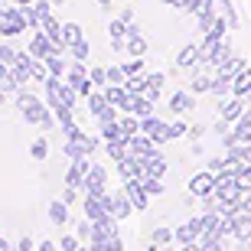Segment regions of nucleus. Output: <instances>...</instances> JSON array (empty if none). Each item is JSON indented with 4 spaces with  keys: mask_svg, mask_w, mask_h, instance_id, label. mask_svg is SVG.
I'll use <instances>...</instances> for the list:
<instances>
[{
    "mask_svg": "<svg viewBox=\"0 0 251 251\" xmlns=\"http://www.w3.org/2000/svg\"><path fill=\"white\" fill-rule=\"evenodd\" d=\"M202 251H222V242H199Z\"/></svg>",
    "mask_w": 251,
    "mask_h": 251,
    "instance_id": "8fccbe9b",
    "label": "nucleus"
},
{
    "mask_svg": "<svg viewBox=\"0 0 251 251\" xmlns=\"http://www.w3.org/2000/svg\"><path fill=\"white\" fill-rule=\"evenodd\" d=\"M0 88H3L7 95H13V92H20V88H23V85L17 82V75L10 72V65L3 62V59H0Z\"/></svg>",
    "mask_w": 251,
    "mask_h": 251,
    "instance_id": "393cba45",
    "label": "nucleus"
},
{
    "mask_svg": "<svg viewBox=\"0 0 251 251\" xmlns=\"http://www.w3.org/2000/svg\"><path fill=\"white\" fill-rule=\"evenodd\" d=\"M85 101H88V111H92L95 118H101V114L108 111V104H111V101H108V95H104V88H101V92H92Z\"/></svg>",
    "mask_w": 251,
    "mask_h": 251,
    "instance_id": "bb28decb",
    "label": "nucleus"
},
{
    "mask_svg": "<svg viewBox=\"0 0 251 251\" xmlns=\"http://www.w3.org/2000/svg\"><path fill=\"white\" fill-rule=\"evenodd\" d=\"M78 248H82L78 235H62V251H78Z\"/></svg>",
    "mask_w": 251,
    "mask_h": 251,
    "instance_id": "a18cd8bd",
    "label": "nucleus"
},
{
    "mask_svg": "<svg viewBox=\"0 0 251 251\" xmlns=\"http://www.w3.org/2000/svg\"><path fill=\"white\" fill-rule=\"evenodd\" d=\"M127 52L130 56H147V39L140 36V26L127 23Z\"/></svg>",
    "mask_w": 251,
    "mask_h": 251,
    "instance_id": "2eb2a0df",
    "label": "nucleus"
},
{
    "mask_svg": "<svg viewBox=\"0 0 251 251\" xmlns=\"http://www.w3.org/2000/svg\"><path fill=\"white\" fill-rule=\"evenodd\" d=\"M127 153H134V157H150V153H157V140L150 137V134H144V130H137V134L127 137Z\"/></svg>",
    "mask_w": 251,
    "mask_h": 251,
    "instance_id": "1a4fd4ad",
    "label": "nucleus"
},
{
    "mask_svg": "<svg viewBox=\"0 0 251 251\" xmlns=\"http://www.w3.org/2000/svg\"><path fill=\"white\" fill-rule=\"evenodd\" d=\"M62 39H65V46L72 49L75 43H82V39H85V33H82L78 23H62Z\"/></svg>",
    "mask_w": 251,
    "mask_h": 251,
    "instance_id": "2f4dec72",
    "label": "nucleus"
},
{
    "mask_svg": "<svg viewBox=\"0 0 251 251\" xmlns=\"http://www.w3.org/2000/svg\"><path fill=\"white\" fill-rule=\"evenodd\" d=\"M17 7H29V3H36V0H13Z\"/></svg>",
    "mask_w": 251,
    "mask_h": 251,
    "instance_id": "4d7b16f0",
    "label": "nucleus"
},
{
    "mask_svg": "<svg viewBox=\"0 0 251 251\" xmlns=\"http://www.w3.org/2000/svg\"><path fill=\"white\" fill-rule=\"evenodd\" d=\"M144 186H147L150 196H163V193H167V189H163V183H160L157 176H144Z\"/></svg>",
    "mask_w": 251,
    "mask_h": 251,
    "instance_id": "37998d69",
    "label": "nucleus"
},
{
    "mask_svg": "<svg viewBox=\"0 0 251 251\" xmlns=\"http://www.w3.org/2000/svg\"><path fill=\"white\" fill-rule=\"evenodd\" d=\"M124 88H127L130 95H147V75L137 72V75H127V82H124Z\"/></svg>",
    "mask_w": 251,
    "mask_h": 251,
    "instance_id": "72a5a7b5",
    "label": "nucleus"
},
{
    "mask_svg": "<svg viewBox=\"0 0 251 251\" xmlns=\"http://www.w3.org/2000/svg\"><path fill=\"white\" fill-rule=\"evenodd\" d=\"M104 150H108V157H111L114 163H121V160L127 157V144H124V140H104Z\"/></svg>",
    "mask_w": 251,
    "mask_h": 251,
    "instance_id": "f704fd0d",
    "label": "nucleus"
},
{
    "mask_svg": "<svg viewBox=\"0 0 251 251\" xmlns=\"http://www.w3.org/2000/svg\"><path fill=\"white\" fill-rule=\"evenodd\" d=\"M92 82H95V88H108V69H92Z\"/></svg>",
    "mask_w": 251,
    "mask_h": 251,
    "instance_id": "c03bdc74",
    "label": "nucleus"
},
{
    "mask_svg": "<svg viewBox=\"0 0 251 251\" xmlns=\"http://www.w3.org/2000/svg\"><path fill=\"white\" fill-rule=\"evenodd\" d=\"M82 209H85V219H92V222H104V219L111 215V212H108V205H104L98 196H85Z\"/></svg>",
    "mask_w": 251,
    "mask_h": 251,
    "instance_id": "f8f14e48",
    "label": "nucleus"
},
{
    "mask_svg": "<svg viewBox=\"0 0 251 251\" xmlns=\"http://www.w3.org/2000/svg\"><path fill=\"white\" fill-rule=\"evenodd\" d=\"M62 3H65V0H52V7H62Z\"/></svg>",
    "mask_w": 251,
    "mask_h": 251,
    "instance_id": "680f3d73",
    "label": "nucleus"
},
{
    "mask_svg": "<svg viewBox=\"0 0 251 251\" xmlns=\"http://www.w3.org/2000/svg\"><path fill=\"white\" fill-rule=\"evenodd\" d=\"M0 104H7V92L3 88H0Z\"/></svg>",
    "mask_w": 251,
    "mask_h": 251,
    "instance_id": "bf43d9fd",
    "label": "nucleus"
},
{
    "mask_svg": "<svg viewBox=\"0 0 251 251\" xmlns=\"http://www.w3.org/2000/svg\"><path fill=\"white\" fill-rule=\"evenodd\" d=\"M235 140H245V144H251V114L245 111L242 118H238V121H235Z\"/></svg>",
    "mask_w": 251,
    "mask_h": 251,
    "instance_id": "7c9ffc66",
    "label": "nucleus"
},
{
    "mask_svg": "<svg viewBox=\"0 0 251 251\" xmlns=\"http://www.w3.org/2000/svg\"><path fill=\"white\" fill-rule=\"evenodd\" d=\"M248 235H251V212L238 209V212L232 215V238L242 242V238H248Z\"/></svg>",
    "mask_w": 251,
    "mask_h": 251,
    "instance_id": "4468645a",
    "label": "nucleus"
},
{
    "mask_svg": "<svg viewBox=\"0 0 251 251\" xmlns=\"http://www.w3.org/2000/svg\"><path fill=\"white\" fill-rule=\"evenodd\" d=\"M179 7L186 10V13H193V17H202V13L215 10V0H183Z\"/></svg>",
    "mask_w": 251,
    "mask_h": 251,
    "instance_id": "cd10ccee",
    "label": "nucleus"
},
{
    "mask_svg": "<svg viewBox=\"0 0 251 251\" xmlns=\"http://www.w3.org/2000/svg\"><path fill=\"white\" fill-rule=\"evenodd\" d=\"M104 95H108V101H111V104H118L121 111H127V104H130V92L124 88V85H108V88H104Z\"/></svg>",
    "mask_w": 251,
    "mask_h": 251,
    "instance_id": "412c9836",
    "label": "nucleus"
},
{
    "mask_svg": "<svg viewBox=\"0 0 251 251\" xmlns=\"http://www.w3.org/2000/svg\"><path fill=\"white\" fill-rule=\"evenodd\" d=\"M130 209H134V202H130V196L124 193V189H114V205H111V212L118 215V219H127Z\"/></svg>",
    "mask_w": 251,
    "mask_h": 251,
    "instance_id": "b1692460",
    "label": "nucleus"
},
{
    "mask_svg": "<svg viewBox=\"0 0 251 251\" xmlns=\"http://www.w3.org/2000/svg\"><path fill=\"white\" fill-rule=\"evenodd\" d=\"M215 7H219V17H225V23H228V26H238V17H235V10H232V3H228V0H215Z\"/></svg>",
    "mask_w": 251,
    "mask_h": 251,
    "instance_id": "4c0bfd02",
    "label": "nucleus"
},
{
    "mask_svg": "<svg viewBox=\"0 0 251 251\" xmlns=\"http://www.w3.org/2000/svg\"><path fill=\"white\" fill-rule=\"evenodd\" d=\"M108 39H111V46H114V49L127 46V23H124L121 17L111 20V26H108Z\"/></svg>",
    "mask_w": 251,
    "mask_h": 251,
    "instance_id": "a211bd4d",
    "label": "nucleus"
},
{
    "mask_svg": "<svg viewBox=\"0 0 251 251\" xmlns=\"http://www.w3.org/2000/svg\"><path fill=\"white\" fill-rule=\"evenodd\" d=\"M170 242H176V235L170 232V228H157V232L150 235V248H153V251H160V248H167Z\"/></svg>",
    "mask_w": 251,
    "mask_h": 251,
    "instance_id": "473e14b6",
    "label": "nucleus"
},
{
    "mask_svg": "<svg viewBox=\"0 0 251 251\" xmlns=\"http://www.w3.org/2000/svg\"><path fill=\"white\" fill-rule=\"evenodd\" d=\"M124 193L130 196L134 209H140V212L150 205V193H147V186H144V179H140V176L137 179H124Z\"/></svg>",
    "mask_w": 251,
    "mask_h": 251,
    "instance_id": "9d476101",
    "label": "nucleus"
},
{
    "mask_svg": "<svg viewBox=\"0 0 251 251\" xmlns=\"http://www.w3.org/2000/svg\"><path fill=\"white\" fill-rule=\"evenodd\" d=\"M43 62L49 65V75H59V78H65V75H69V62H65V52H52V56H46Z\"/></svg>",
    "mask_w": 251,
    "mask_h": 251,
    "instance_id": "a878e982",
    "label": "nucleus"
},
{
    "mask_svg": "<svg viewBox=\"0 0 251 251\" xmlns=\"http://www.w3.org/2000/svg\"><path fill=\"white\" fill-rule=\"evenodd\" d=\"M65 82L72 85V88L82 95V98H88V95L95 92L92 72H85V62H75V59H72V65H69V75H65Z\"/></svg>",
    "mask_w": 251,
    "mask_h": 251,
    "instance_id": "20e7f679",
    "label": "nucleus"
},
{
    "mask_svg": "<svg viewBox=\"0 0 251 251\" xmlns=\"http://www.w3.org/2000/svg\"><path fill=\"white\" fill-rule=\"evenodd\" d=\"M29 153H33L36 163H43V160L49 157V140L46 137H36V140H33V147H29Z\"/></svg>",
    "mask_w": 251,
    "mask_h": 251,
    "instance_id": "e433bc0d",
    "label": "nucleus"
},
{
    "mask_svg": "<svg viewBox=\"0 0 251 251\" xmlns=\"http://www.w3.org/2000/svg\"><path fill=\"white\" fill-rule=\"evenodd\" d=\"M193 104H196V95H193V92H176V95H170V111H173V114L193 111Z\"/></svg>",
    "mask_w": 251,
    "mask_h": 251,
    "instance_id": "dca6fc26",
    "label": "nucleus"
},
{
    "mask_svg": "<svg viewBox=\"0 0 251 251\" xmlns=\"http://www.w3.org/2000/svg\"><path fill=\"white\" fill-rule=\"evenodd\" d=\"M0 251H10V242L3 238V235H0Z\"/></svg>",
    "mask_w": 251,
    "mask_h": 251,
    "instance_id": "6e6d98bb",
    "label": "nucleus"
},
{
    "mask_svg": "<svg viewBox=\"0 0 251 251\" xmlns=\"http://www.w3.org/2000/svg\"><path fill=\"white\" fill-rule=\"evenodd\" d=\"M179 251H202V245H199V242H189V245H179Z\"/></svg>",
    "mask_w": 251,
    "mask_h": 251,
    "instance_id": "3c124183",
    "label": "nucleus"
},
{
    "mask_svg": "<svg viewBox=\"0 0 251 251\" xmlns=\"http://www.w3.org/2000/svg\"><path fill=\"white\" fill-rule=\"evenodd\" d=\"M193 65H199V46H196V43H189V46L179 49L176 69H193Z\"/></svg>",
    "mask_w": 251,
    "mask_h": 251,
    "instance_id": "4be33fe9",
    "label": "nucleus"
},
{
    "mask_svg": "<svg viewBox=\"0 0 251 251\" xmlns=\"http://www.w3.org/2000/svg\"><path fill=\"white\" fill-rule=\"evenodd\" d=\"M98 3H101V7H111V3H114V0H98Z\"/></svg>",
    "mask_w": 251,
    "mask_h": 251,
    "instance_id": "052dcab7",
    "label": "nucleus"
},
{
    "mask_svg": "<svg viewBox=\"0 0 251 251\" xmlns=\"http://www.w3.org/2000/svg\"><path fill=\"white\" fill-rule=\"evenodd\" d=\"M232 95H238V98H248L251 95V65H245L242 72L232 78Z\"/></svg>",
    "mask_w": 251,
    "mask_h": 251,
    "instance_id": "6ab92c4d",
    "label": "nucleus"
},
{
    "mask_svg": "<svg viewBox=\"0 0 251 251\" xmlns=\"http://www.w3.org/2000/svg\"><path fill=\"white\" fill-rule=\"evenodd\" d=\"M17 251H33V238H20V242H17Z\"/></svg>",
    "mask_w": 251,
    "mask_h": 251,
    "instance_id": "09e8293b",
    "label": "nucleus"
},
{
    "mask_svg": "<svg viewBox=\"0 0 251 251\" xmlns=\"http://www.w3.org/2000/svg\"><path fill=\"white\" fill-rule=\"evenodd\" d=\"M140 130H144V134H150V137L157 140V144H167V140L179 137V134H186V124H183V121H176V124H163V121H157V118L150 114V118H140Z\"/></svg>",
    "mask_w": 251,
    "mask_h": 251,
    "instance_id": "f03ea898",
    "label": "nucleus"
},
{
    "mask_svg": "<svg viewBox=\"0 0 251 251\" xmlns=\"http://www.w3.org/2000/svg\"><path fill=\"white\" fill-rule=\"evenodd\" d=\"M232 92V78L228 75H222V72H215V78H212V95L215 98H222V95H228Z\"/></svg>",
    "mask_w": 251,
    "mask_h": 251,
    "instance_id": "c9c22d12",
    "label": "nucleus"
},
{
    "mask_svg": "<svg viewBox=\"0 0 251 251\" xmlns=\"http://www.w3.org/2000/svg\"><path fill=\"white\" fill-rule=\"evenodd\" d=\"M124 72H127V75H137V72H144V56H134L127 65H124Z\"/></svg>",
    "mask_w": 251,
    "mask_h": 251,
    "instance_id": "de8ad7c7",
    "label": "nucleus"
},
{
    "mask_svg": "<svg viewBox=\"0 0 251 251\" xmlns=\"http://www.w3.org/2000/svg\"><path fill=\"white\" fill-rule=\"evenodd\" d=\"M17 52H20V49L7 46V43H3V46H0V59H3V62H7V65H13V62H17Z\"/></svg>",
    "mask_w": 251,
    "mask_h": 251,
    "instance_id": "49530a36",
    "label": "nucleus"
},
{
    "mask_svg": "<svg viewBox=\"0 0 251 251\" xmlns=\"http://www.w3.org/2000/svg\"><path fill=\"white\" fill-rule=\"evenodd\" d=\"M189 193H193V199H209V196H215V173L212 170L196 173V176L189 179Z\"/></svg>",
    "mask_w": 251,
    "mask_h": 251,
    "instance_id": "0eeeda50",
    "label": "nucleus"
},
{
    "mask_svg": "<svg viewBox=\"0 0 251 251\" xmlns=\"http://www.w3.org/2000/svg\"><path fill=\"white\" fill-rule=\"evenodd\" d=\"M69 52H72L75 62H88V43H85V39H82V43H75V46L69 49Z\"/></svg>",
    "mask_w": 251,
    "mask_h": 251,
    "instance_id": "79ce46f5",
    "label": "nucleus"
},
{
    "mask_svg": "<svg viewBox=\"0 0 251 251\" xmlns=\"http://www.w3.org/2000/svg\"><path fill=\"white\" fill-rule=\"evenodd\" d=\"M245 111H248V101L235 95L232 101H225L222 108H219V118H222V121H228V124H235V121H238V118H242Z\"/></svg>",
    "mask_w": 251,
    "mask_h": 251,
    "instance_id": "ddd939ff",
    "label": "nucleus"
},
{
    "mask_svg": "<svg viewBox=\"0 0 251 251\" xmlns=\"http://www.w3.org/2000/svg\"><path fill=\"white\" fill-rule=\"evenodd\" d=\"M163 3H167V7H179V3H183V0H163Z\"/></svg>",
    "mask_w": 251,
    "mask_h": 251,
    "instance_id": "13d9d810",
    "label": "nucleus"
},
{
    "mask_svg": "<svg viewBox=\"0 0 251 251\" xmlns=\"http://www.w3.org/2000/svg\"><path fill=\"white\" fill-rule=\"evenodd\" d=\"M215 196L219 199H242L245 189L238 186V176H235V170H225V173H215Z\"/></svg>",
    "mask_w": 251,
    "mask_h": 251,
    "instance_id": "39448f33",
    "label": "nucleus"
},
{
    "mask_svg": "<svg viewBox=\"0 0 251 251\" xmlns=\"http://www.w3.org/2000/svg\"><path fill=\"white\" fill-rule=\"evenodd\" d=\"M189 92H193V95L212 92V78H205V75H196V78H193V85H189Z\"/></svg>",
    "mask_w": 251,
    "mask_h": 251,
    "instance_id": "ea45409f",
    "label": "nucleus"
},
{
    "mask_svg": "<svg viewBox=\"0 0 251 251\" xmlns=\"http://www.w3.org/2000/svg\"><path fill=\"white\" fill-rule=\"evenodd\" d=\"M144 173L147 176H157V179H163V173H167V160H163V153H150V157H144Z\"/></svg>",
    "mask_w": 251,
    "mask_h": 251,
    "instance_id": "f3484780",
    "label": "nucleus"
},
{
    "mask_svg": "<svg viewBox=\"0 0 251 251\" xmlns=\"http://www.w3.org/2000/svg\"><path fill=\"white\" fill-rule=\"evenodd\" d=\"M163 85H167V75H163V72H153V75H147V98H150V101H157V98H160V92H163Z\"/></svg>",
    "mask_w": 251,
    "mask_h": 251,
    "instance_id": "c85d7f7f",
    "label": "nucleus"
},
{
    "mask_svg": "<svg viewBox=\"0 0 251 251\" xmlns=\"http://www.w3.org/2000/svg\"><path fill=\"white\" fill-rule=\"evenodd\" d=\"M238 251H251V235H248V238H242V242H238Z\"/></svg>",
    "mask_w": 251,
    "mask_h": 251,
    "instance_id": "5fc2aeb1",
    "label": "nucleus"
},
{
    "mask_svg": "<svg viewBox=\"0 0 251 251\" xmlns=\"http://www.w3.org/2000/svg\"><path fill=\"white\" fill-rule=\"evenodd\" d=\"M52 52H59L56 43L46 36V29H36V33H33V39H29V56L46 59V56H52Z\"/></svg>",
    "mask_w": 251,
    "mask_h": 251,
    "instance_id": "9b49d317",
    "label": "nucleus"
},
{
    "mask_svg": "<svg viewBox=\"0 0 251 251\" xmlns=\"http://www.w3.org/2000/svg\"><path fill=\"white\" fill-rule=\"evenodd\" d=\"M108 82H111V85H124V82H127L124 65H111V69H108Z\"/></svg>",
    "mask_w": 251,
    "mask_h": 251,
    "instance_id": "a19ab883",
    "label": "nucleus"
},
{
    "mask_svg": "<svg viewBox=\"0 0 251 251\" xmlns=\"http://www.w3.org/2000/svg\"><path fill=\"white\" fill-rule=\"evenodd\" d=\"M228 59H232V43H228V36L222 39V43H219V46H215V52H212V59H209V69H222L225 62H228Z\"/></svg>",
    "mask_w": 251,
    "mask_h": 251,
    "instance_id": "aec40b11",
    "label": "nucleus"
},
{
    "mask_svg": "<svg viewBox=\"0 0 251 251\" xmlns=\"http://www.w3.org/2000/svg\"><path fill=\"white\" fill-rule=\"evenodd\" d=\"M104 183H108V170L101 167V163H95L92 170H88V176H85V196H98V199H101L104 193H108V189H104Z\"/></svg>",
    "mask_w": 251,
    "mask_h": 251,
    "instance_id": "6e6552de",
    "label": "nucleus"
},
{
    "mask_svg": "<svg viewBox=\"0 0 251 251\" xmlns=\"http://www.w3.org/2000/svg\"><path fill=\"white\" fill-rule=\"evenodd\" d=\"M36 251H56V245H52V242H39Z\"/></svg>",
    "mask_w": 251,
    "mask_h": 251,
    "instance_id": "864d4df0",
    "label": "nucleus"
},
{
    "mask_svg": "<svg viewBox=\"0 0 251 251\" xmlns=\"http://www.w3.org/2000/svg\"><path fill=\"white\" fill-rule=\"evenodd\" d=\"M242 209H245V212H251V189L242 196Z\"/></svg>",
    "mask_w": 251,
    "mask_h": 251,
    "instance_id": "603ef678",
    "label": "nucleus"
},
{
    "mask_svg": "<svg viewBox=\"0 0 251 251\" xmlns=\"http://www.w3.org/2000/svg\"><path fill=\"white\" fill-rule=\"evenodd\" d=\"M242 69H245V59H238V56H232V59H228V62H225V65H222V69H215V72H222V75H228V78H235V75L242 72Z\"/></svg>",
    "mask_w": 251,
    "mask_h": 251,
    "instance_id": "58836bf2",
    "label": "nucleus"
},
{
    "mask_svg": "<svg viewBox=\"0 0 251 251\" xmlns=\"http://www.w3.org/2000/svg\"><path fill=\"white\" fill-rule=\"evenodd\" d=\"M49 222L59 225V228L69 222V202H65V199H56V202H49Z\"/></svg>",
    "mask_w": 251,
    "mask_h": 251,
    "instance_id": "5701e85b",
    "label": "nucleus"
},
{
    "mask_svg": "<svg viewBox=\"0 0 251 251\" xmlns=\"http://www.w3.org/2000/svg\"><path fill=\"white\" fill-rule=\"evenodd\" d=\"M26 17H23V7H0V36H20L23 29H26Z\"/></svg>",
    "mask_w": 251,
    "mask_h": 251,
    "instance_id": "7ed1b4c3",
    "label": "nucleus"
},
{
    "mask_svg": "<svg viewBox=\"0 0 251 251\" xmlns=\"http://www.w3.org/2000/svg\"><path fill=\"white\" fill-rule=\"evenodd\" d=\"M205 219H209L205 212H199V215H193V219H186V222H183L176 232H173V235H176V242H179V245L199 242V238H202V232H205Z\"/></svg>",
    "mask_w": 251,
    "mask_h": 251,
    "instance_id": "423d86ee",
    "label": "nucleus"
},
{
    "mask_svg": "<svg viewBox=\"0 0 251 251\" xmlns=\"http://www.w3.org/2000/svg\"><path fill=\"white\" fill-rule=\"evenodd\" d=\"M17 111L23 114L26 124H33V127H39V130H49L52 124H59L52 108H49V101H43V98H36V95H29V92L17 95Z\"/></svg>",
    "mask_w": 251,
    "mask_h": 251,
    "instance_id": "f257e3e1",
    "label": "nucleus"
},
{
    "mask_svg": "<svg viewBox=\"0 0 251 251\" xmlns=\"http://www.w3.org/2000/svg\"><path fill=\"white\" fill-rule=\"evenodd\" d=\"M101 137L104 140H124V144H127V134H124L121 121H104L101 124Z\"/></svg>",
    "mask_w": 251,
    "mask_h": 251,
    "instance_id": "c756f323",
    "label": "nucleus"
}]
</instances>
